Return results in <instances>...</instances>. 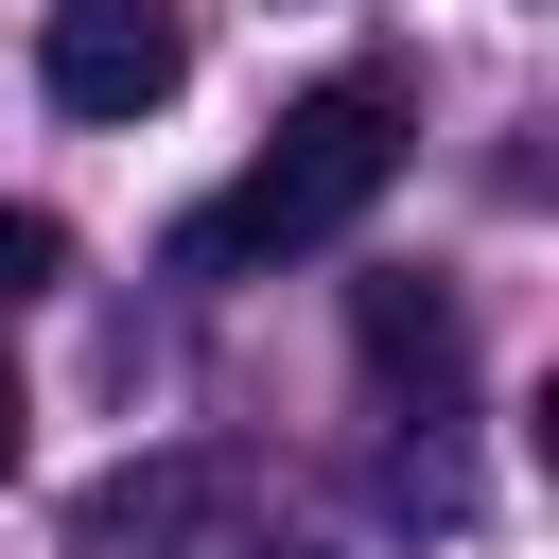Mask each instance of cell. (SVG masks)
Wrapping results in <instances>:
<instances>
[{"instance_id": "5b68a950", "label": "cell", "mask_w": 559, "mask_h": 559, "mask_svg": "<svg viewBox=\"0 0 559 559\" xmlns=\"http://www.w3.org/2000/svg\"><path fill=\"white\" fill-rule=\"evenodd\" d=\"M52 262H70V227H52V210H17V192H0V314H17V297H52Z\"/></svg>"}, {"instance_id": "3957f363", "label": "cell", "mask_w": 559, "mask_h": 559, "mask_svg": "<svg viewBox=\"0 0 559 559\" xmlns=\"http://www.w3.org/2000/svg\"><path fill=\"white\" fill-rule=\"evenodd\" d=\"M210 542H227V472L210 454H122L70 507V559H210Z\"/></svg>"}, {"instance_id": "277c9868", "label": "cell", "mask_w": 559, "mask_h": 559, "mask_svg": "<svg viewBox=\"0 0 559 559\" xmlns=\"http://www.w3.org/2000/svg\"><path fill=\"white\" fill-rule=\"evenodd\" d=\"M349 314H367V367H384V384H454V297H419V280H367Z\"/></svg>"}, {"instance_id": "7a4b0ae2", "label": "cell", "mask_w": 559, "mask_h": 559, "mask_svg": "<svg viewBox=\"0 0 559 559\" xmlns=\"http://www.w3.org/2000/svg\"><path fill=\"white\" fill-rule=\"evenodd\" d=\"M35 70H52L70 122H140V105H175L192 17H175V0H52V17H35Z\"/></svg>"}, {"instance_id": "8992f818", "label": "cell", "mask_w": 559, "mask_h": 559, "mask_svg": "<svg viewBox=\"0 0 559 559\" xmlns=\"http://www.w3.org/2000/svg\"><path fill=\"white\" fill-rule=\"evenodd\" d=\"M17 419H35V402H17V367H0V472H17Z\"/></svg>"}, {"instance_id": "6da1fadb", "label": "cell", "mask_w": 559, "mask_h": 559, "mask_svg": "<svg viewBox=\"0 0 559 559\" xmlns=\"http://www.w3.org/2000/svg\"><path fill=\"white\" fill-rule=\"evenodd\" d=\"M384 175H402V87L384 70H349V87H314V105H280V140L175 227V262L192 280H245V262H297V245H332V227H367L384 210Z\"/></svg>"}]
</instances>
